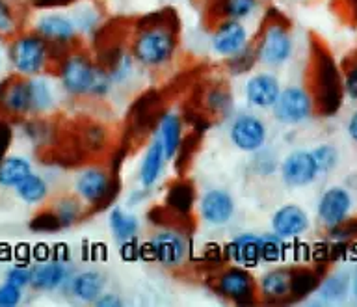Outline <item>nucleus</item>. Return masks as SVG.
<instances>
[{
  "label": "nucleus",
  "mask_w": 357,
  "mask_h": 307,
  "mask_svg": "<svg viewBox=\"0 0 357 307\" xmlns=\"http://www.w3.org/2000/svg\"><path fill=\"white\" fill-rule=\"evenodd\" d=\"M128 47L142 69H166L181 49V19L175 10L164 8L136 19L128 28Z\"/></svg>",
  "instance_id": "f257e3e1"
},
{
  "label": "nucleus",
  "mask_w": 357,
  "mask_h": 307,
  "mask_svg": "<svg viewBox=\"0 0 357 307\" xmlns=\"http://www.w3.org/2000/svg\"><path fill=\"white\" fill-rule=\"evenodd\" d=\"M307 89L314 100L317 116L331 117L340 110L344 99L342 69L322 39L311 38V54L307 67Z\"/></svg>",
  "instance_id": "f03ea898"
},
{
  "label": "nucleus",
  "mask_w": 357,
  "mask_h": 307,
  "mask_svg": "<svg viewBox=\"0 0 357 307\" xmlns=\"http://www.w3.org/2000/svg\"><path fill=\"white\" fill-rule=\"evenodd\" d=\"M259 66L266 69L284 67L294 56V36L283 11L270 10L264 15L259 32L253 39Z\"/></svg>",
  "instance_id": "7ed1b4c3"
},
{
  "label": "nucleus",
  "mask_w": 357,
  "mask_h": 307,
  "mask_svg": "<svg viewBox=\"0 0 357 307\" xmlns=\"http://www.w3.org/2000/svg\"><path fill=\"white\" fill-rule=\"evenodd\" d=\"M105 75L97 58L86 50L73 49L58 61V80L69 97H91L95 86Z\"/></svg>",
  "instance_id": "20e7f679"
},
{
  "label": "nucleus",
  "mask_w": 357,
  "mask_h": 307,
  "mask_svg": "<svg viewBox=\"0 0 357 307\" xmlns=\"http://www.w3.org/2000/svg\"><path fill=\"white\" fill-rule=\"evenodd\" d=\"M8 58L15 75L39 77L54 61L50 45L38 32L17 33L8 47Z\"/></svg>",
  "instance_id": "39448f33"
},
{
  "label": "nucleus",
  "mask_w": 357,
  "mask_h": 307,
  "mask_svg": "<svg viewBox=\"0 0 357 307\" xmlns=\"http://www.w3.org/2000/svg\"><path fill=\"white\" fill-rule=\"evenodd\" d=\"M149 257L164 268H178L186 264L192 253L188 231L181 223L158 225L155 234L147 242Z\"/></svg>",
  "instance_id": "423d86ee"
},
{
  "label": "nucleus",
  "mask_w": 357,
  "mask_h": 307,
  "mask_svg": "<svg viewBox=\"0 0 357 307\" xmlns=\"http://www.w3.org/2000/svg\"><path fill=\"white\" fill-rule=\"evenodd\" d=\"M75 194L80 197L89 211H102L112 205L117 195V177L110 167L93 166L84 167L75 181Z\"/></svg>",
  "instance_id": "0eeeda50"
},
{
  "label": "nucleus",
  "mask_w": 357,
  "mask_h": 307,
  "mask_svg": "<svg viewBox=\"0 0 357 307\" xmlns=\"http://www.w3.org/2000/svg\"><path fill=\"white\" fill-rule=\"evenodd\" d=\"M211 281L212 290L223 300L233 301V304H255L259 300V285L257 278L253 276L248 267L242 264H225L214 272Z\"/></svg>",
  "instance_id": "6e6552de"
},
{
  "label": "nucleus",
  "mask_w": 357,
  "mask_h": 307,
  "mask_svg": "<svg viewBox=\"0 0 357 307\" xmlns=\"http://www.w3.org/2000/svg\"><path fill=\"white\" fill-rule=\"evenodd\" d=\"M33 32H38L50 45L56 63L73 49H77V41L80 38V32L73 17L66 13H56V11L39 15Z\"/></svg>",
  "instance_id": "1a4fd4ad"
},
{
  "label": "nucleus",
  "mask_w": 357,
  "mask_h": 307,
  "mask_svg": "<svg viewBox=\"0 0 357 307\" xmlns=\"http://www.w3.org/2000/svg\"><path fill=\"white\" fill-rule=\"evenodd\" d=\"M95 58L102 67V71L106 73V77L114 82V86H125L134 77L136 67H138L128 47V33L121 39L105 41L99 45Z\"/></svg>",
  "instance_id": "9d476101"
},
{
  "label": "nucleus",
  "mask_w": 357,
  "mask_h": 307,
  "mask_svg": "<svg viewBox=\"0 0 357 307\" xmlns=\"http://www.w3.org/2000/svg\"><path fill=\"white\" fill-rule=\"evenodd\" d=\"M229 142L234 145V149L255 155L257 151L266 147L268 142V125L255 112H240L229 123Z\"/></svg>",
  "instance_id": "9b49d317"
},
{
  "label": "nucleus",
  "mask_w": 357,
  "mask_h": 307,
  "mask_svg": "<svg viewBox=\"0 0 357 307\" xmlns=\"http://www.w3.org/2000/svg\"><path fill=\"white\" fill-rule=\"evenodd\" d=\"M317 114L314 100L305 86H287L272 106L273 119L281 125H301Z\"/></svg>",
  "instance_id": "f8f14e48"
},
{
  "label": "nucleus",
  "mask_w": 357,
  "mask_h": 307,
  "mask_svg": "<svg viewBox=\"0 0 357 307\" xmlns=\"http://www.w3.org/2000/svg\"><path fill=\"white\" fill-rule=\"evenodd\" d=\"M251 43L253 41H251V32L248 24L242 21H233V19L214 21V27L208 36L211 52L216 58H222L223 61L248 49Z\"/></svg>",
  "instance_id": "ddd939ff"
},
{
  "label": "nucleus",
  "mask_w": 357,
  "mask_h": 307,
  "mask_svg": "<svg viewBox=\"0 0 357 307\" xmlns=\"http://www.w3.org/2000/svg\"><path fill=\"white\" fill-rule=\"evenodd\" d=\"M0 114L11 117L33 116L32 77L15 75L0 84Z\"/></svg>",
  "instance_id": "4468645a"
},
{
  "label": "nucleus",
  "mask_w": 357,
  "mask_h": 307,
  "mask_svg": "<svg viewBox=\"0 0 357 307\" xmlns=\"http://www.w3.org/2000/svg\"><path fill=\"white\" fill-rule=\"evenodd\" d=\"M279 177L289 188H305L320 175L311 149H292L279 162Z\"/></svg>",
  "instance_id": "2eb2a0df"
},
{
  "label": "nucleus",
  "mask_w": 357,
  "mask_h": 307,
  "mask_svg": "<svg viewBox=\"0 0 357 307\" xmlns=\"http://www.w3.org/2000/svg\"><path fill=\"white\" fill-rule=\"evenodd\" d=\"M201 220L211 225V227H225L231 223L234 212H236V203H234L233 194L227 188L216 186L203 192L197 203Z\"/></svg>",
  "instance_id": "dca6fc26"
},
{
  "label": "nucleus",
  "mask_w": 357,
  "mask_h": 307,
  "mask_svg": "<svg viewBox=\"0 0 357 307\" xmlns=\"http://www.w3.org/2000/svg\"><path fill=\"white\" fill-rule=\"evenodd\" d=\"M281 80L273 71L251 73L244 84V99L250 108L255 110H272L279 93H281Z\"/></svg>",
  "instance_id": "f3484780"
},
{
  "label": "nucleus",
  "mask_w": 357,
  "mask_h": 307,
  "mask_svg": "<svg viewBox=\"0 0 357 307\" xmlns=\"http://www.w3.org/2000/svg\"><path fill=\"white\" fill-rule=\"evenodd\" d=\"M259 300L266 304L292 301V267H272L257 279Z\"/></svg>",
  "instance_id": "a211bd4d"
},
{
  "label": "nucleus",
  "mask_w": 357,
  "mask_h": 307,
  "mask_svg": "<svg viewBox=\"0 0 357 307\" xmlns=\"http://www.w3.org/2000/svg\"><path fill=\"white\" fill-rule=\"evenodd\" d=\"M351 195L344 186H329L317 203V218L324 227L329 229L344 222L350 216Z\"/></svg>",
  "instance_id": "6ab92c4d"
},
{
  "label": "nucleus",
  "mask_w": 357,
  "mask_h": 307,
  "mask_svg": "<svg viewBox=\"0 0 357 307\" xmlns=\"http://www.w3.org/2000/svg\"><path fill=\"white\" fill-rule=\"evenodd\" d=\"M311 225L309 214L303 207L298 203H287L275 209L270 220V227L275 234H279L284 240L300 239L301 234L307 233V229Z\"/></svg>",
  "instance_id": "aec40b11"
},
{
  "label": "nucleus",
  "mask_w": 357,
  "mask_h": 307,
  "mask_svg": "<svg viewBox=\"0 0 357 307\" xmlns=\"http://www.w3.org/2000/svg\"><path fill=\"white\" fill-rule=\"evenodd\" d=\"M227 262L242 264V267H257L262 262V234L238 233L223 246Z\"/></svg>",
  "instance_id": "412c9836"
},
{
  "label": "nucleus",
  "mask_w": 357,
  "mask_h": 307,
  "mask_svg": "<svg viewBox=\"0 0 357 307\" xmlns=\"http://www.w3.org/2000/svg\"><path fill=\"white\" fill-rule=\"evenodd\" d=\"M167 162H169V156L166 155V149L164 145L160 144L158 138H151V142L145 147V153L139 160L138 167V183L139 186L144 188L153 190L156 184L160 183L162 175L166 172Z\"/></svg>",
  "instance_id": "4be33fe9"
},
{
  "label": "nucleus",
  "mask_w": 357,
  "mask_h": 307,
  "mask_svg": "<svg viewBox=\"0 0 357 307\" xmlns=\"http://www.w3.org/2000/svg\"><path fill=\"white\" fill-rule=\"evenodd\" d=\"M155 138L160 140L166 155L169 156V160H173L184 142L183 117L178 116L177 112H162L155 127Z\"/></svg>",
  "instance_id": "5701e85b"
},
{
  "label": "nucleus",
  "mask_w": 357,
  "mask_h": 307,
  "mask_svg": "<svg viewBox=\"0 0 357 307\" xmlns=\"http://www.w3.org/2000/svg\"><path fill=\"white\" fill-rule=\"evenodd\" d=\"M71 270L63 261H45L32 268V287L36 290H58L69 283Z\"/></svg>",
  "instance_id": "b1692460"
},
{
  "label": "nucleus",
  "mask_w": 357,
  "mask_h": 307,
  "mask_svg": "<svg viewBox=\"0 0 357 307\" xmlns=\"http://www.w3.org/2000/svg\"><path fill=\"white\" fill-rule=\"evenodd\" d=\"M77 147L89 156H99L108 153L112 147L110 128L99 121H86L78 128Z\"/></svg>",
  "instance_id": "393cba45"
},
{
  "label": "nucleus",
  "mask_w": 357,
  "mask_h": 307,
  "mask_svg": "<svg viewBox=\"0 0 357 307\" xmlns=\"http://www.w3.org/2000/svg\"><path fill=\"white\" fill-rule=\"evenodd\" d=\"M201 108L205 110L206 117L214 119H227L234 112V97L225 84L218 82L206 86L201 95Z\"/></svg>",
  "instance_id": "a878e982"
},
{
  "label": "nucleus",
  "mask_w": 357,
  "mask_h": 307,
  "mask_svg": "<svg viewBox=\"0 0 357 307\" xmlns=\"http://www.w3.org/2000/svg\"><path fill=\"white\" fill-rule=\"evenodd\" d=\"M108 229L117 244H132L142 231L139 218L123 207H112L108 212Z\"/></svg>",
  "instance_id": "bb28decb"
},
{
  "label": "nucleus",
  "mask_w": 357,
  "mask_h": 307,
  "mask_svg": "<svg viewBox=\"0 0 357 307\" xmlns=\"http://www.w3.org/2000/svg\"><path fill=\"white\" fill-rule=\"evenodd\" d=\"M67 285L77 300L93 304L106 290V276L99 270H82V272L73 274Z\"/></svg>",
  "instance_id": "cd10ccee"
},
{
  "label": "nucleus",
  "mask_w": 357,
  "mask_h": 307,
  "mask_svg": "<svg viewBox=\"0 0 357 307\" xmlns=\"http://www.w3.org/2000/svg\"><path fill=\"white\" fill-rule=\"evenodd\" d=\"M195 205V190L192 186V183L184 181V179H178L175 183L167 188L166 194V207L167 211L172 212L173 216L178 218V220H186L190 218L192 211H194Z\"/></svg>",
  "instance_id": "c85d7f7f"
},
{
  "label": "nucleus",
  "mask_w": 357,
  "mask_h": 307,
  "mask_svg": "<svg viewBox=\"0 0 357 307\" xmlns=\"http://www.w3.org/2000/svg\"><path fill=\"white\" fill-rule=\"evenodd\" d=\"M261 10V0H212L211 11L214 21L233 19L248 22Z\"/></svg>",
  "instance_id": "c756f323"
},
{
  "label": "nucleus",
  "mask_w": 357,
  "mask_h": 307,
  "mask_svg": "<svg viewBox=\"0 0 357 307\" xmlns=\"http://www.w3.org/2000/svg\"><path fill=\"white\" fill-rule=\"evenodd\" d=\"M30 173H33V170L28 158L21 155L4 156V160L0 162V186L15 190Z\"/></svg>",
  "instance_id": "7c9ffc66"
},
{
  "label": "nucleus",
  "mask_w": 357,
  "mask_h": 307,
  "mask_svg": "<svg viewBox=\"0 0 357 307\" xmlns=\"http://www.w3.org/2000/svg\"><path fill=\"white\" fill-rule=\"evenodd\" d=\"M50 212L54 214L60 227H71L75 223H78L86 214H88V209L84 205L80 197H75V195H61L58 200L50 205Z\"/></svg>",
  "instance_id": "2f4dec72"
},
{
  "label": "nucleus",
  "mask_w": 357,
  "mask_h": 307,
  "mask_svg": "<svg viewBox=\"0 0 357 307\" xmlns=\"http://www.w3.org/2000/svg\"><path fill=\"white\" fill-rule=\"evenodd\" d=\"M71 17L73 21H75V24H77L78 32L86 33V36H91V38H95V36L99 33L100 28L105 27V22H102V13H100L99 8H97L93 2H89V0L77 4V8H75Z\"/></svg>",
  "instance_id": "473e14b6"
},
{
  "label": "nucleus",
  "mask_w": 357,
  "mask_h": 307,
  "mask_svg": "<svg viewBox=\"0 0 357 307\" xmlns=\"http://www.w3.org/2000/svg\"><path fill=\"white\" fill-rule=\"evenodd\" d=\"M322 276L311 267H292V301L312 294L320 287Z\"/></svg>",
  "instance_id": "72a5a7b5"
},
{
  "label": "nucleus",
  "mask_w": 357,
  "mask_h": 307,
  "mask_svg": "<svg viewBox=\"0 0 357 307\" xmlns=\"http://www.w3.org/2000/svg\"><path fill=\"white\" fill-rule=\"evenodd\" d=\"M17 197L26 205H38L49 195V183L38 173H30L15 188Z\"/></svg>",
  "instance_id": "f704fd0d"
},
{
  "label": "nucleus",
  "mask_w": 357,
  "mask_h": 307,
  "mask_svg": "<svg viewBox=\"0 0 357 307\" xmlns=\"http://www.w3.org/2000/svg\"><path fill=\"white\" fill-rule=\"evenodd\" d=\"M33 86V116L38 114H45L54 106V91L50 88V84L45 78L32 77Z\"/></svg>",
  "instance_id": "c9c22d12"
},
{
  "label": "nucleus",
  "mask_w": 357,
  "mask_h": 307,
  "mask_svg": "<svg viewBox=\"0 0 357 307\" xmlns=\"http://www.w3.org/2000/svg\"><path fill=\"white\" fill-rule=\"evenodd\" d=\"M350 287L351 279L348 274H335V276H329V278L322 279L318 289H320L324 298H328V300H337V298H342V296L348 292Z\"/></svg>",
  "instance_id": "e433bc0d"
},
{
  "label": "nucleus",
  "mask_w": 357,
  "mask_h": 307,
  "mask_svg": "<svg viewBox=\"0 0 357 307\" xmlns=\"http://www.w3.org/2000/svg\"><path fill=\"white\" fill-rule=\"evenodd\" d=\"M259 61H257V52H255V45L251 43L248 49H244L242 52H238L233 58H229L225 60V67H227V71L234 77H240V75H245V73H250L253 67L257 66Z\"/></svg>",
  "instance_id": "4c0bfd02"
},
{
  "label": "nucleus",
  "mask_w": 357,
  "mask_h": 307,
  "mask_svg": "<svg viewBox=\"0 0 357 307\" xmlns=\"http://www.w3.org/2000/svg\"><path fill=\"white\" fill-rule=\"evenodd\" d=\"M284 251H287V240L281 239L273 231L262 234V262L275 264L283 259Z\"/></svg>",
  "instance_id": "58836bf2"
},
{
  "label": "nucleus",
  "mask_w": 357,
  "mask_h": 307,
  "mask_svg": "<svg viewBox=\"0 0 357 307\" xmlns=\"http://www.w3.org/2000/svg\"><path fill=\"white\" fill-rule=\"evenodd\" d=\"M312 151V155H314V160H317V166L320 170V175L322 173H331L335 167L339 166L340 155L339 149L331 144H320L317 145Z\"/></svg>",
  "instance_id": "ea45409f"
},
{
  "label": "nucleus",
  "mask_w": 357,
  "mask_h": 307,
  "mask_svg": "<svg viewBox=\"0 0 357 307\" xmlns=\"http://www.w3.org/2000/svg\"><path fill=\"white\" fill-rule=\"evenodd\" d=\"M19 32L17 11L11 8L8 0H0V39L15 38Z\"/></svg>",
  "instance_id": "a19ab883"
},
{
  "label": "nucleus",
  "mask_w": 357,
  "mask_h": 307,
  "mask_svg": "<svg viewBox=\"0 0 357 307\" xmlns=\"http://www.w3.org/2000/svg\"><path fill=\"white\" fill-rule=\"evenodd\" d=\"M342 84H344V95L357 103V56L346 58L342 63Z\"/></svg>",
  "instance_id": "79ce46f5"
},
{
  "label": "nucleus",
  "mask_w": 357,
  "mask_h": 307,
  "mask_svg": "<svg viewBox=\"0 0 357 307\" xmlns=\"http://www.w3.org/2000/svg\"><path fill=\"white\" fill-rule=\"evenodd\" d=\"M329 239L337 240V242H350V240L357 239V216L356 218H346L344 222L337 223L333 227L328 229Z\"/></svg>",
  "instance_id": "37998d69"
},
{
  "label": "nucleus",
  "mask_w": 357,
  "mask_h": 307,
  "mask_svg": "<svg viewBox=\"0 0 357 307\" xmlns=\"http://www.w3.org/2000/svg\"><path fill=\"white\" fill-rule=\"evenodd\" d=\"M22 300V289L17 285L4 281L0 285V307L19 306Z\"/></svg>",
  "instance_id": "c03bdc74"
},
{
  "label": "nucleus",
  "mask_w": 357,
  "mask_h": 307,
  "mask_svg": "<svg viewBox=\"0 0 357 307\" xmlns=\"http://www.w3.org/2000/svg\"><path fill=\"white\" fill-rule=\"evenodd\" d=\"M6 281H10V283L24 289V287H28V285L32 283V268H26V267L10 268V270L6 272Z\"/></svg>",
  "instance_id": "a18cd8bd"
},
{
  "label": "nucleus",
  "mask_w": 357,
  "mask_h": 307,
  "mask_svg": "<svg viewBox=\"0 0 357 307\" xmlns=\"http://www.w3.org/2000/svg\"><path fill=\"white\" fill-rule=\"evenodd\" d=\"M32 229H36V231H58L60 227V223H58V220H56V216L49 211L41 212V214H38V216L33 218L32 222Z\"/></svg>",
  "instance_id": "49530a36"
},
{
  "label": "nucleus",
  "mask_w": 357,
  "mask_h": 307,
  "mask_svg": "<svg viewBox=\"0 0 357 307\" xmlns=\"http://www.w3.org/2000/svg\"><path fill=\"white\" fill-rule=\"evenodd\" d=\"M93 306L97 307H119L123 306V300L119 298V294H116V292H108V290H105L102 294L97 298V300L93 301Z\"/></svg>",
  "instance_id": "de8ad7c7"
},
{
  "label": "nucleus",
  "mask_w": 357,
  "mask_h": 307,
  "mask_svg": "<svg viewBox=\"0 0 357 307\" xmlns=\"http://www.w3.org/2000/svg\"><path fill=\"white\" fill-rule=\"evenodd\" d=\"M11 142V128L10 125L4 121V119H0V162L4 160L6 151L10 147Z\"/></svg>",
  "instance_id": "09e8293b"
},
{
  "label": "nucleus",
  "mask_w": 357,
  "mask_h": 307,
  "mask_svg": "<svg viewBox=\"0 0 357 307\" xmlns=\"http://www.w3.org/2000/svg\"><path fill=\"white\" fill-rule=\"evenodd\" d=\"M151 190L149 188H138V190H132L130 192V195H128V200H127V207L128 209H132V207H138L139 203H144L145 200H147V195H149Z\"/></svg>",
  "instance_id": "8fccbe9b"
},
{
  "label": "nucleus",
  "mask_w": 357,
  "mask_h": 307,
  "mask_svg": "<svg viewBox=\"0 0 357 307\" xmlns=\"http://www.w3.org/2000/svg\"><path fill=\"white\" fill-rule=\"evenodd\" d=\"M346 130H348V136H350L354 142L357 144V110L351 114V117L348 119V125H346Z\"/></svg>",
  "instance_id": "3c124183"
},
{
  "label": "nucleus",
  "mask_w": 357,
  "mask_h": 307,
  "mask_svg": "<svg viewBox=\"0 0 357 307\" xmlns=\"http://www.w3.org/2000/svg\"><path fill=\"white\" fill-rule=\"evenodd\" d=\"M346 4H348V11L354 15V21L357 22V0H346Z\"/></svg>",
  "instance_id": "603ef678"
},
{
  "label": "nucleus",
  "mask_w": 357,
  "mask_h": 307,
  "mask_svg": "<svg viewBox=\"0 0 357 307\" xmlns=\"http://www.w3.org/2000/svg\"><path fill=\"white\" fill-rule=\"evenodd\" d=\"M351 292H354V296H356L357 300V268L356 272H354V276H351Z\"/></svg>",
  "instance_id": "864d4df0"
},
{
  "label": "nucleus",
  "mask_w": 357,
  "mask_h": 307,
  "mask_svg": "<svg viewBox=\"0 0 357 307\" xmlns=\"http://www.w3.org/2000/svg\"><path fill=\"white\" fill-rule=\"evenodd\" d=\"M0 67H2V56H0Z\"/></svg>",
  "instance_id": "5fc2aeb1"
}]
</instances>
